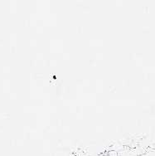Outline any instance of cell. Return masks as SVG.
<instances>
[{
	"instance_id": "obj_1",
	"label": "cell",
	"mask_w": 155,
	"mask_h": 156,
	"mask_svg": "<svg viewBox=\"0 0 155 156\" xmlns=\"http://www.w3.org/2000/svg\"><path fill=\"white\" fill-rule=\"evenodd\" d=\"M141 156H155V150H149L148 152H145Z\"/></svg>"
}]
</instances>
